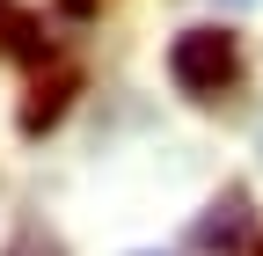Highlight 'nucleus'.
<instances>
[{"label": "nucleus", "instance_id": "nucleus-1", "mask_svg": "<svg viewBox=\"0 0 263 256\" xmlns=\"http://www.w3.org/2000/svg\"><path fill=\"white\" fill-rule=\"evenodd\" d=\"M168 74L183 95H219L234 81V37H219V29H183L168 44Z\"/></svg>", "mask_w": 263, "mask_h": 256}, {"label": "nucleus", "instance_id": "nucleus-2", "mask_svg": "<svg viewBox=\"0 0 263 256\" xmlns=\"http://www.w3.org/2000/svg\"><path fill=\"white\" fill-rule=\"evenodd\" d=\"M241 227H249V205H241V198H227V205H212L205 220H197V234H190V242L205 249V256H234V249H241Z\"/></svg>", "mask_w": 263, "mask_h": 256}, {"label": "nucleus", "instance_id": "nucleus-3", "mask_svg": "<svg viewBox=\"0 0 263 256\" xmlns=\"http://www.w3.org/2000/svg\"><path fill=\"white\" fill-rule=\"evenodd\" d=\"M73 74H51V81H37V95H29V103H22V132L29 139H37V132H51V124L66 117V103H73Z\"/></svg>", "mask_w": 263, "mask_h": 256}, {"label": "nucleus", "instance_id": "nucleus-4", "mask_svg": "<svg viewBox=\"0 0 263 256\" xmlns=\"http://www.w3.org/2000/svg\"><path fill=\"white\" fill-rule=\"evenodd\" d=\"M0 51L8 59H44V29L29 8H15V0H0Z\"/></svg>", "mask_w": 263, "mask_h": 256}, {"label": "nucleus", "instance_id": "nucleus-5", "mask_svg": "<svg viewBox=\"0 0 263 256\" xmlns=\"http://www.w3.org/2000/svg\"><path fill=\"white\" fill-rule=\"evenodd\" d=\"M219 8H256V0H219Z\"/></svg>", "mask_w": 263, "mask_h": 256}, {"label": "nucleus", "instance_id": "nucleus-6", "mask_svg": "<svg viewBox=\"0 0 263 256\" xmlns=\"http://www.w3.org/2000/svg\"><path fill=\"white\" fill-rule=\"evenodd\" d=\"M139 256H154V249H139Z\"/></svg>", "mask_w": 263, "mask_h": 256}]
</instances>
